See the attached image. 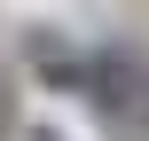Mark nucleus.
Listing matches in <instances>:
<instances>
[{
    "instance_id": "7ed1b4c3",
    "label": "nucleus",
    "mask_w": 149,
    "mask_h": 141,
    "mask_svg": "<svg viewBox=\"0 0 149 141\" xmlns=\"http://www.w3.org/2000/svg\"><path fill=\"white\" fill-rule=\"evenodd\" d=\"M24 141H63V133H55V126H24Z\"/></svg>"
},
{
    "instance_id": "f03ea898",
    "label": "nucleus",
    "mask_w": 149,
    "mask_h": 141,
    "mask_svg": "<svg viewBox=\"0 0 149 141\" xmlns=\"http://www.w3.org/2000/svg\"><path fill=\"white\" fill-rule=\"evenodd\" d=\"M24 55H31V71H39L47 86H63V94L86 86V55H71L63 31H24Z\"/></svg>"
},
{
    "instance_id": "f257e3e1",
    "label": "nucleus",
    "mask_w": 149,
    "mask_h": 141,
    "mask_svg": "<svg viewBox=\"0 0 149 141\" xmlns=\"http://www.w3.org/2000/svg\"><path fill=\"white\" fill-rule=\"evenodd\" d=\"M79 94L94 102V118L118 141H149V55L141 47H126V39L86 47V86Z\"/></svg>"
},
{
    "instance_id": "20e7f679",
    "label": "nucleus",
    "mask_w": 149,
    "mask_h": 141,
    "mask_svg": "<svg viewBox=\"0 0 149 141\" xmlns=\"http://www.w3.org/2000/svg\"><path fill=\"white\" fill-rule=\"evenodd\" d=\"M0 126H8V110H0Z\"/></svg>"
}]
</instances>
